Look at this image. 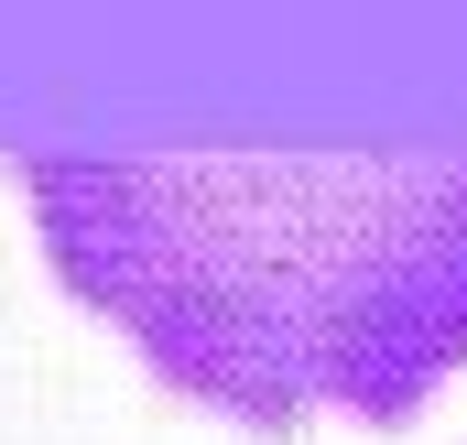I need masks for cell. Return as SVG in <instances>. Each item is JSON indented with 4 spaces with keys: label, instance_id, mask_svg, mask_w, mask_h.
Masks as SVG:
<instances>
[{
    "label": "cell",
    "instance_id": "obj_1",
    "mask_svg": "<svg viewBox=\"0 0 467 445\" xmlns=\"http://www.w3.org/2000/svg\"><path fill=\"white\" fill-rule=\"evenodd\" d=\"M55 283L250 435L467 369V152H22Z\"/></svg>",
    "mask_w": 467,
    "mask_h": 445
}]
</instances>
